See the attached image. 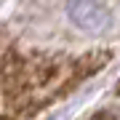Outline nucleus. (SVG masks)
<instances>
[{"mask_svg": "<svg viewBox=\"0 0 120 120\" xmlns=\"http://www.w3.org/2000/svg\"><path fill=\"white\" fill-rule=\"evenodd\" d=\"M67 16L80 32H88V35L104 32L112 22L107 5L99 3V0H69L67 3Z\"/></svg>", "mask_w": 120, "mask_h": 120, "instance_id": "obj_1", "label": "nucleus"}]
</instances>
